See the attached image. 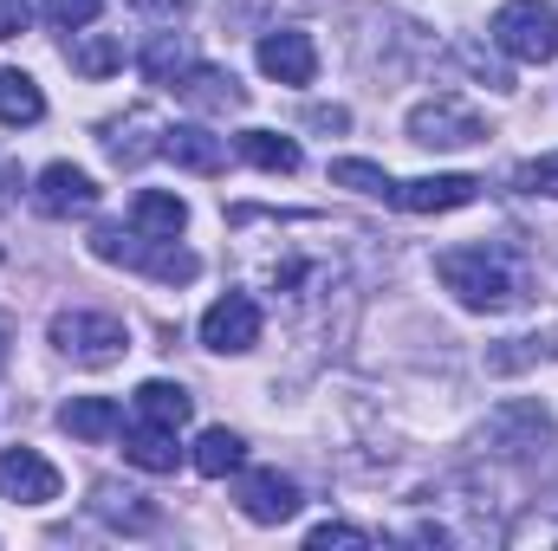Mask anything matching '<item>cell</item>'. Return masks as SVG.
<instances>
[{
	"label": "cell",
	"instance_id": "obj_33",
	"mask_svg": "<svg viewBox=\"0 0 558 551\" xmlns=\"http://www.w3.org/2000/svg\"><path fill=\"white\" fill-rule=\"evenodd\" d=\"M143 13H182V7H189V0H137Z\"/></svg>",
	"mask_w": 558,
	"mask_h": 551
},
{
	"label": "cell",
	"instance_id": "obj_32",
	"mask_svg": "<svg viewBox=\"0 0 558 551\" xmlns=\"http://www.w3.org/2000/svg\"><path fill=\"white\" fill-rule=\"evenodd\" d=\"M13 188H20V169H13V162H0V208L13 201Z\"/></svg>",
	"mask_w": 558,
	"mask_h": 551
},
{
	"label": "cell",
	"instance_id": "obj_2",
	"mask_svg": "<svg viewBox=\"0 0 558 551\" xmlns=\"http://www.w3.org/2000/svg\"><path fill=\"white\" fill-rule=\"evenodd\" d=\"M92 254L111 260V267H137V273L162 279V285H189L202 273V260L175 241H156V234H137V228H92Z\"/></svg>",
	"mask_w": 558,
	"mask_h": 551
},
{
	"label": "cell",
	"instance_id": "obj_1",
	"mask_svg": "<svg viewBox=\"0 0 558 551\" xmlns=\"http://www.w3.org/2000/svg\"><path fill=\"white\" fill-rule=\"evenodd\" d=\"M435 273L468 311H520L526 305V273L500 247H454L435 260Z\"/></svg>",
	"mask_w": 558,
	"mask_h": 551
},
{
	"label": "cell",
	"instance_id": "obj_9",
	"mask_svg": "<svg viewBox=\"0 0 558 551\" xmlns=\"http://www.w3.org/2000/svg\"><path fill=\"white\" fill-rule=\"evenodd\" d=\"M403 215H448V208H468L481 201V182L474 175H416V182H390V195Z\"/></svg>",
	"mask_w": 558,
	"mask_h": 551
},
{
	"label": "cell",
	"instance_id": "obj_22",
	"mask_svg": "<svg viewBox=\"0 0 558 551\" xmlns=\"http://www.w3.org/2000/svg\"><path fill=\"white\" fill-rule=\"evenodd\" d=\"M254 169H267V175H299V143L292 137H279V131H241V143H234Z\"/></svg>",
	"mask_w": 558,
	"mask_h": 551
},
{
	"label": "cell",
	"instance_id": "obj_21",
	"mask_svg": "<svg viewBox=\"0 0 558 551\" xmlns=\"http://www.w3.org/2000/svg\"><path fill=\"white\" fill-rule=\"evenodd\" d=\"M195 415V396L182 390V383H162V377H149L137 390V421H162V428H182Z\"/></svg>",
	"mask_w": 558,
	"mask_h": 551
},
{
	"label": "cell",
	"instance_id": "obj_28",
	"mask_svg": "<svg viewBox=\"0 0 558 551\" xmlns=\"http://www.w3.org/2000/svg\"><path fill=\"white\" fill-rule=\"evenodd\" d=\"M520 188H526V195H553V201H558V149L520 169Z\"/></svg>",
	"mask_w": 558,
	"mask_h": 551
},
{
	"label": "cell",
	"instance_id": "obj_13",
	"mask_svg": "<svg viewBox=\"0 0 558 551\" xmlns=\"http://www.w3.org/2000/svg\"><path fill=\"white\" fill-rule=\"evenodd\" d=\"M487 441L500 454H539L553 441V415L539 409V403H507V409H494V421H487Z\"/></svg>",
	"mask_w": 558,
	"mask_h": 551
},
{
	"label": "cell",
	"instance_id": "obj_30",
	"mask_svg": "<svg viewBox=\"0 0 558 551\" xmlns=\"http://www.w3.org/2000/svg\"><path fill=\"white\" fill-rule=\"evenodd\" d=\"M305 124L338 137V131H351V111H344V105H312V111H305Z\"/></svg>",
	"mask_w": 558,
	"mask_h": 551
},
{
	"label": "cell",
	"instance_id": "obj_16",
	"mask_svg": "<svg viewBox=\"0 0 558 551\" xmlns=\"http://www.w3.org/2000/svg\"><path fill=\"white\" fill-rule=\"evenodd\" d=\"M124 461L143 467V474H175V461H182L175 428H162V421H131V428H124Z\"/></svg>",
	"mask_w": 558,
	"mask_h": 551
},
{
	"label": "cell",
	"instance_id": "obj_5",
	"mask_svg": "<svg viewBox=\"0 0 558 551\" xmlns=\"http://www.w3.org/2000/svg\"><path fill=\"white\" fill-rule=\"evenodd\" d=\"M410 143H422V149H468V143H487V124L461 98H428V105L410 111Z\"/></svg>",
	"mask_w": 558,
	"mask_h": 551
},
{
	"label": "cell",
	"instance_id": "obj_20",
	"mask_svg": "<svg viewBox=\"0 0 558 551\" xmlns=\"http://www.w3.org/2000/svg\"><path fill=\"white\" fill-rule=\"evenodd\" d=\"M39 118H46L39 85H33L20 65H7V72H0V124H7V131H26V124H39Z\"/></svg>",
	"mask_w": 558,
	"mask_h": 551
},
{
	"label": "cell",
	"instance_id": "obj_14",
	"mask_svg": "<svg viewBox=\"0 0 558 551\" xmlns=\"http://www.w3.org/2000/svg\"><path fill=\"white\" fill-rule=\"evenodd\" d=\"M175 98H182V105H195V111H247L241 78H234V72H221V65H189V72L175 78Z\"/></svg>",
	"mask_w": 558,
	"mask_h": 551
},
{
	"label": "cell",
	"instance_id": "obj_7",
	"mask_svg": "<svg viewBox=\"0 0 558 551\" xmlns=\"http://www.w3.org/2000/svg\"><path fill=\"white\" fill-rule=\"evenodd\" d=\"M162 137H169V124L156 118V111H124V118H111L105 131H98V143H105V156L118 162V169H143L149 156H162Z\"/></svg>",
	"mask_w": 558,
	"mask_h": 551
},
{
	"label": "cell",
	"instance_id": "obj_15",
	"mask_svg": "<svg viewBox=\"0 0 558 551\" xmlns=\"http://www.w3.org/2000/svg\"><path fill=\"white\" fill-rule=\"evenodd\" d=\"M162 156H175V162L195 169V175H221V169H228V137H215L208 124H169Z\"/></svg>",
	"mask_w": 558,
	"mask_h": 551
},
{
	"label": "cell",
	"instance_id": "obj_18",
	"mask_svg": "<svg viewBox=\"0 0 558 551\" xmlns=\"http://www.w3.org/2000/svg\"><path fill=\"white\" fill-rule=\"evenodd\" d=\"M131 228H137V234H156V241H175V234L189 228V208H182V195L143 188L137 201H131Z\"/></svg>",
	"mask_w": 558,
	"mask_h": 551
},
{
	"label": "cell",
	"instance_id": "obj_19",
	"mask_svg": "<svg viewBox=\"0 0 558 551\" xmlns=\"http://www.w3.org/2000/svg\"><path fill=\"white\" fill-rule=\"evenodd\" d=\"M195 474L202 480H228V474H241V461H247V441L234 434V428H208L202 441H195Z\"/></svg>",
	"mask_w": 558,
	"mask_h": 551
},
{
	"label": "cell",
	"instance_id": "obj_8",
	"mask_svg": "<svg viewBox=\"0 0 558 551\" xmlns=\"http://www.w3.org/2000/svg\"><path fill=\"white\" fill-rule=\"evenodd\" d=\"M33 208L52 215V221H65V215H92V208H98V182H92L85 169H72V162H46L39 182H33Z\"/></svg>",
	"mask_w": 558,
	"mask_h": 551
},
{
	"label": "cell",
	"instance_id": "obj_27",
	"mask_svg": "<svg viewBox=\"0 0 558 551\" xmlns=\"http://www.w3.org/2000/svg\"><path fill=\"white\" fill-rule=\"evenodd\" d=\"M105 13V0H46V20L59 26V33H78V26H92Z\"/></svg>",
	"mask_w": 558,
	"mask_h": 551
},
{
	"label": "cell",
	"instance_id": "obj_23",
	"mask_svg": "<svg viewBox=\"0 0 558 551\" xmlns=\"http://www.w3.org/2000/svg\"><path fill=\"white\" fill-rule=\"evenodd\" d=\"M92 506H98V519H111L118 532H149V526L162 519L156 506H143V493H131V487H111V480L98 487V500H92Z\"/></svg>",
	"mask_w": 558,
	"mask_h": 551
},
{
	"label": "cell",
	"instance_id": "obj_12",
	"mask_svg": "<svg viewBox=\"0 0 558 551\" xmlns=\"http://www.w3.org/2000/svg\"><path fill=\"white\" fill-rule=\"evenodd\" d=\"M299 506H305L299 480H286V474H274V467H260V474L241 480V513H247L254 526H286Z\"/></svg>",
	"mask_w": 558,
	"mask_h": 551
},
{
	"label": "cell",
	"instance_id": "obj_10",
	"mask_svg": "<svg viewBox=\"0 0 558 551\" xmlns=\"http://www.w3.org/2000/svg\"><path fill=\"white\" fill-rule=\"evenodd\" d=\"M0 493L13 506H46V500H59V467L33 448H7L0 454Z\"/></svg>",
	"mask_w": 558,
	"mask_h": 551
},
{
	"label": "cell",
	"instance_id": "obj_17",
	"mask_svg": "<svg viewBox=\"0 0 558 551\" xmlns=\"http://www.w3.org/2000/svg\"><path fill=\"white\" fill-rule=\"evenodd\" d=\"M59 428L78 434V441H111V434H124V409L111 396H72L59 409Z\"/></svg>",
	"mask_w": 558,
	"mask_h": 551
},
{
	"label": "cell",
	"instance_id": "obj_4",
	"mask_svg": "<svg viewBox=\"0 0 558 551\" xmlns=\"http://www.w3.org/2000/svg\"><path fill=\"white\" fill-rule=\"evenodd\" d=\"M52 344H59L72 364L105 370V364H118V357L131 351V331H124L118 318H105V311H59V318H52Z\"/></svg>",
	"mask_w": 558,
	"mask_h": 551
},
{
	"label": "cell",
	"instance_id": "obj_25",
	"mask_svg": "<svg viewBox=\"0 0 558 551\" xmlns=\"http://www.w3.org/2000/svg\"><path fill=\"white\" fill-rule=\"evenodd\" d=\"M65 59H72V72H85V78H111V72L124 65V46H118L111 33H98V39L65 46Z\"/></svg>",
	"mask_w": 558,
	"mask_h": 551
},
{
	"label": "cell",
	"instance_id": "obj_6",
	"mask_svg": "<svg viewBox=\"0 0 558 551\" xmlns=\"http://www.w3.org/2000/svg\"><path fill=\"white\" fill-rule=\"evenodd\" d=\"M202 344H208L215 357H241V351H254V344H260V305H254L247 292L215 298V305L202 311Z\"/></svg>",
	"mask_w": 558,
	"mask_h": 551
},
{
	"label": "cell",
	"instance_id": "obj_26",
	"mask_svg": "<svg viewBox=\"0 0 558 551\" xmlns=\"http://www.w3.org/2000/svg\"><path fill=\"white\" fill-rule=\"evenodd\" d=\"M331 182L338 188H357V195H390V175L377 169V162H364V156H344V162H331Z\"/></svg>",
	"mask_w": 558,
	"mask_h": 551
},
{
	"label": "cell",
	"instance_id": "obj_34",
	"mask_svg": "<svg viewBox=\"0 0 558 551\" xmlns=\"http://www.w3.org/2000/svg\"><path fill=\"white\" fill-rule=\"evenodd\" d=\"M0 370H7V331H0Z\"/></svg>",
	"mask_w": 558,
	"mask_h": 551
},
{
	"label": "cell",
	"instance_id": "obj_3",
	"mask_svg": "<svg viewBox=\"0 0 558 551\" xmlns=\"http://www.w3.org/2000/svg\"><path fill=\"white\" fill-rule=\"evenodd\" d=\"M494 46L526 59V65H553L558 59V13L546 0H507L494 13Z\"/></svg>",
	"mask_w": 558,
	"mask_h": 551
},
{
	"label": "cell",
	"instance_id": "obj_31",
	"mask_svg": "<svg viewBox=\"0 0 558 551\" xmlns=\"http://www.w3.org/2000/svg\"><path fill=\"white\" fill-rule=\"evenodd\" d=\"M26 20H33V7H26V0H0V39H20V33H26Z\"/></svg>",
	"mask_w": 558,
	"mask_h": 551
},
{
	"label": "cell",
	"instance_id": "obj_11",
	"mask_svg": "<svg viewBox=\"0 0 558 551\" xmlns=\"http://www.w3.org/2000/svg\"><path fill=\"white\" fill-rule=\"evenodd\" d=\"M260 72L279 78V85H312L318 78V46H312V33H299V26H279L260 39Z\"/></svg>",
	"mask_w": 558,
	"mask_h": 551
},
{
	"label": "cell",
	"instance_id": "obj_24",
	"mask_svg": "<svg viewBox=\"0 0 558 551\" xmlns=\"http://www.w3.org/2000/svg\"><path fill=\"white\" fill-rule=\"evenodd\" d=\"M143 78H149V85H175V78H182V72H189V65H195V59H189V46H182V33H156V39H149V46H143Z\"/></svg>",
	"mask_w": 558,
	"mask_h": 551
},
{
	"label": "cell",
	"instance_id": "obj_29",
	"mask_svg": "<svg viewBox=\"0 0 558 551\" xmlns=\"http://www.w3.org/2000/svg\"><path fill=\"white\" fill-rule=\"evenodd\" d=\"M305 546H312V551H331V546H371V532H357V526H338V519H331V526H318V532H312Z\"/></svg>",
	"mask_w": 558,
	"mask_h": 551
}]
</instances>
